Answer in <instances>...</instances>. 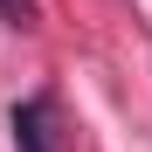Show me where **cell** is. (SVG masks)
Listing matches in <instances>:
<instances>
[{
	"instance_id": "cell-1",
	"label": "cell",
	"mask_w": 152,
	"mask_h": 152,
	"mask_svg": "<svg viewBox=\"0 0 152 152\" xmlns=\"http://www.w3.org/2000/svg\"><path fill=\"white\" fill-rule=\"evenodd\" d=\"M14 152H62L56 97H21V104H14Z\"/></svg>"
},
{
	"instance_id": "cell-2",
	"label": "cell",
	"mask_w": 152,
	"mask_h": 152,
	"mask_svg": "<svg viewBox=\"0 0 152 152\" xmlns=\"http://www.w3.org/2000/svg\"><path fill=\"white\" fill-rule=\"evenodd\" d=\"M0 14H7L14 28H35V21H42V7H35V0H0Z\"/></svg>"
}]
</instances>
